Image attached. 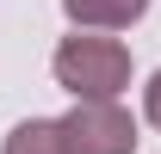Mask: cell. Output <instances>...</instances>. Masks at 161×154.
<instances>
[{
	"mask_svg": "<svg viewBox=\"0 0 161 154\" xmlns=\"http://www.w3.org/2000/svg\"><path fill=\"white\" fill-rule=\"evenodd\" d=\"M142 111H149V123L161 130V68L149 74V86H142Z\"/></svg>",
	"mask_w": 161,
	"mask_h": 154,
	"instance_id": "5",
	"label": "cell"
},
{
	"mask_svg": "<svg viewBox=\"0 0 161 154\" xmlns=\"http://www.w3.org/2000/svg\"><path fill=\"white\" fill-rule=\"evenodd\" d=\"M50 68H56V86H68L75 99H118L130 86V49L118 37H99V31L62 37Z\"/></svg>",
	"mask_w": 161,
	"mask_h": 154,
	"instance_id": "1",
	"label": "cell"
},
{
	"mask_svg": "<svg viewBox=\"0 0 161 154\" xmlns=\"http://www.w3.org/2000/svg\"><path fill=\"white\" fill-rule=\"evenodd\" d=\"M68 154H136V117L118 99H75V111L62 117Z\"/></svg>",
	"mask_w": 161,
	"mask_h": 154,
	"instance_id": "2",
	"label": "cell"
},
{
	"mask_svg": "<svg viewBox=\"0 0 161 154\" xmlns=\"http://www.w3.org/2000/svg\"><path fill=\"white\" fill-rule=\"evenodd\" d=\"M62 13L80 25V31H124L149 13V0H62Z\"/></svg>",
	"mask_w": 161,
	"mask_h": 154,
	"instance_id": "3",
	"label": "cell"
},
{
	"mask_svg": "<svg viewBox=\"0 0 161 154\" xmlns=\"http://www.w3.org/2000/svg\"><path fill=\"white\" fill-rule=\"evenodd\" d=\"M0 154H68V136H62V117H25L19 130L6 136Z\"/></svg>",
	"mask_w": 161,
	"mask_h": 154,
	"instance_id": "4",
	"label": "cell"
}]
</instances>
